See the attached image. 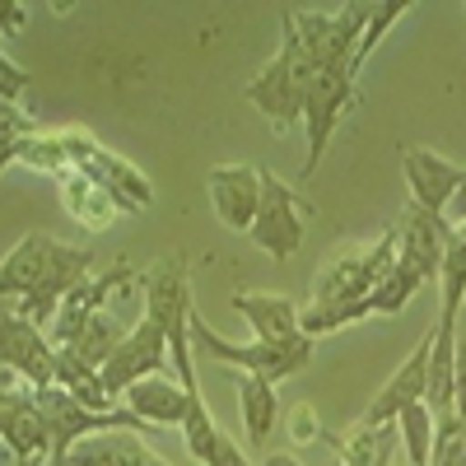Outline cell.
I'll return each mask as SVG.
<instances>
[{"instance_id":"cell-9","label":"cell","mask_w":466,"mask_h":466,"mask_svg":"<svg viewBox=\"0 0 466 466\" xmlns=\"http://www.w3.org/2000/svg\"><path fill=\"white\" fill-rule=\"evenodd\" d=\"M61 145H66V173H85V177H94L98 187L112 191L122 210H145V206L154 201L149 177H145L140 168H131L127 159L107 154L89 131H61Z\"/></svg>"},{"instance_id":"cell-14","label":"cell","mask_w":466,"mask_h":466,"mask_svg":"<svg viewBox=\"0 0 466 466\" xmlns=\"http://www.w3.org/2000/svg\"><path fill=\"white\" fill-rule=\"evenodd\" d=\"M206 191H210L219 224L233 233H248L257 219V206H261V168L257 164H215L206 173Z\"/></svg>"},{"instance_id":"cell-32","label":"cell","mask_w":466,"mask_h":466,"mask_svg":"<svg viewBox=\"0 0 466 466\" xmlns=\"http://www.w3.org/2000/svg\"><path fill=\"white\" fill-rule=\"evenodd\" d=\"M131 466H173V461H164L159 452H154V448L140 439V443H136V452H131Z\"/></svg>"},{"instance_id":"cell-36","label":"cell","mask_w":466,"mask_h":466,"mask_svg":"<svg viewBox=\"0 0 466 466\" xmlns=\"http://www.w3.org/2000/svg\"><path fill=\"white\" fill-rule=\"evenodd\" d=\"M378 466H397V461H392V457H387V461H378Z\"/></svg>"},{"instance_id":"cell-20","label":"cell","mask_w":466,"mask_h":466,"mask_svg":"<svg viewBox=\"0 0 466 466\" xmlns=\"http://www.w3.org/2000/svg\"><path fill=\"white\" fill-rule=\"evenodd\" d=\"M61 201H66V210L80 219V224H89L94 233H103L116 215H127L122 206H116V197L107 187H98L94 177H85V173H61Z\"/></svg>"},{"instance_id":"cell-27","label":"cell","mask_w":466,"mask_h":466,"mask_svg":"<svg viewBox=\"0 0 466 466\" xmlns=\"http://www.w3.org/2000/svg\"><path fill=\"white\" fill-rule=\"evenodd\" d=\"M452 369H457V420H466V303L457 313V345H452Z\"/></svg>"},{"instance_id":"cell-17","label":"cell","mask_w":466,"mask_h":466,"mask_svg":"<svg viewBox=\"0 0 466 466\" xmlns=\"http://www.w3.org/2000/svg\"><path fill=\"white\" fill-rule=\"evenodd\" d=\"M233 313L252 327V340H289V336H299L303 308L270 289H238L233 294Z\"/></svg>"},{"instance_id":"cell-18","label":"cell","mask_w":466,"mask_h":466,"mask_svg":"<svg viewBox=\"0 0 466 466\" xmlns=\"http://www.w3.org/2000/svg\"><path fill=\"white\" fill-rule=\"evenodd\" d=\"M127 410L140 415L149 430H159V424H177L187 420V392L182 382L168 378V373H154V378H140L131 392H127Z\"/></svg>"},{"instance_id":"cell-30","label":"cell","mask_w":466,"mask_h":466,"mask_svg":"<svg viewBox=\"0 0 466 466\" xmlns=\"http://www.w3.org/2000/svg\"><path fill=\"white\" fill-rule=\"evenodd\" d=\"M443 219H448V224H466V168H461V177H457V191H452Z\"/></svg>"},{"instance_id":"cell-11","label":"cell","mask_w":466,"mask_h":466,"mask_svg":"<svg viewBox=\"0 0 466 466\" xmlns=\"http://www.w3.org/2000/svg\"><path fill=\"white\" fill-rule=\"evenodd\" d=\"M397 233V270L410 285H439V266H443V248L452 224L443 215H430L420 206H406L401 219L392 224Z\"/></svg>"},{"instance_id":"cell-15","label":"cell","mask_w":466,"mask_h":466,"mask_svg":"<svg viewBox=\"0 0 466 466\" xmlns=\"http://www.w3.org/2000/svg\"><path fill=\"white\" fill-rule=\"evenodd\" d=\"M430 345H434V331H424L420 345L406 355V364L387 378V387L369 401V410L360 415L364 424H373V430H387V424H397V415L415 401H424V378H430Z\"/></svg>"},{"instance_id":"cell-24","label":"cell","mask_w":466,"mask_h":466,"mask_svg":"<svg viewBox=\"0 0 466 466\" xmlns=\"http://www.w3.org/2000/svg\"><path fill=\"white\" fill-rule=\"evenodd\" d=\"M397 434H401V452H406V466H430V443H434V420L424 410V401L406 406L397 415Z\"/></svg>"},{"instance_id":"cell-1","label":"cell","mask_w":466,"mask_h":466,"mask_svg":"<svg viewBox=\"0 0 466 466\" xmlns=\"http://www.w3.org/2000/svg\"><path fill=\"white\" fill-rule=\"evenodd\" d=\"M94 276V252L61 243L52 233H24L0 261V299L33 327H52L61 299Z\"/></svg>"},{"instance_id":"cell-25","label":"cell","mask_w":466,"mask_h":466,"mask_svg":"<svg viewBox=\"0 0 466 466\" xmlns=\"http://www.w3.org/2000/svg\"><path fill=\"white\" fill-rule=\"evenodd\" d=\"M401 15H410V0H378V5H369V24H364V37H360V52H355V75L369 66L373 47L387 37V28H392Z\"/></svg>"},{"instance_id":"cell-21","label":"cell","mask_w":466,"mask_h":466,"mask_svg":"<svg viewBox=\"0 0 466 466\" xmlns=\"http://www.w3.org/2000/svg\"><path fill=\"white\" fill-rule=\"evenodd\" d=\"M233 378H238V401H243V430L252 443H266L270 430H276L280 420V397H276V382L266 378H252V373H238L233 369Z\"/></svg>"},{"instance_id":"cell-10","label":"cell","mask_w":466,"mask_h":466,"mask_svg":"<svg viewBox=\"0 0 466 466\" xmlns=\"http://www.w3.org/2000/svg\"><path fill=\"white\" fill-rule=\"evenodd\" d=\"M131 289H140V270H136L131 261H116V266H107V270H103V276H89L85 285H75V289L61 299L56 318H52V327H47L52 350H56V345H66L70 336H80L98 313H107V303H112L116 294L127 299Z\"/></svg>"},{"instance_id":"cell-4","label":"cell","mask_w":466,"mask_h":466,"mask_svg":"<svg viewBox=\"0 0 466 466\" xmlns=\"http://www.w3.org/2000/svg\"><path fill=\"white\" fill-rule=\"evenodd\" d=\"M37 397V410H43L47 420V439H52V452H47V466H66V452L75 443H85L94 434H149V424L140 415H131L127 406L122 410H85L80 401H75L66 387H33Z\"/></svg>"},{"instance_id":"cell-35","label":"cell","mask_w":466,"mask_h":466,"mask_svg":"<svg viewBox=\"0 0 466 466\" xmlns=\"http://www.w3.org/2000/svg\"><path fill=\"white\" fill-rule=\"evenodd\" d=\"M10 313H15V303H5V299H0V322H5Z\"/></svg>"},{"instance_id":"cell-7","label":"cell","mask_w":466,"mask_h":466,"mask_svg":"<svg viewBox=\"0 0 466 466\" xmlns=\"http://www.w3.org/2000/svg\"><path fill=\"white\" fill-rule=\"evenodd\" d=\"M360 103V80L350 70L336 66H308L303 85V131H308V154H303V177L322 164V154L340 127V116H350Z\"/></svg>"},{"instance_id":"cell-3","label":"cell","mask_w":466,"mask_h":466,"mask_svg":"<svg viewBox=\"0 0 466 466\" xmlns=\"http://www.w3.org/2000/svg\"><path fill=\"white\" fill-rule=\"evenodd\" d=\"M397 270V233L382 228V238L364 243V248H340L313 280V299L322 308H345V303H364L369 318L373 313V289Z\"/></svg>"},{"instance_id":"cell-19","label":"cell","mask_w":466,"mask_h":466,"mask_svg":"<svg viewBox=\"0 0 466 466\" xmlns=\"http://www.w3.org/2000/svg\"><path fill=\"white\" fill-rule=\"evenodd\" d=\"M322 443L336 452V466H378L401 448V434H397V424L373 430V424L355 420L345 434H322Z\"/></svg>"},{"instance_id":"cell-2","label":"cell","mask_w":466,"mask_h":466,"mask_svg":"<svg viewBox=\"0 0 466 466\" xmlns=\"http://www.w3.org/2000/svg\"><path fill=\"white\" fill-rule=\"evenodd\" d=\"M145 318L159 322L164 340H168V364L182 382L187 397H201V382H197V364H191V285H187V257L168 252L159 257L145 276Z\"/></svg>"},{"instance_id":"cell-29","label":"cell","mask_w":466,"mask_h":466,"mask_svg":"<svg viewBox=\"0 0 466 466\" xmlns=\"http://www.w3.org/2000/svg\"><path fill=\"white\" fill-rule=\"evenodd\" d=\"M28 24V5L24 0H0V33H19Z\"/></svg>"},{"instance_id":"cell-12","label":"cell","mask_w":466,"mask_h":466,"mask_svg":"<svg viewBox=\"0 0 466 466\" xmlns=\"http://www.w3.org/2000/svg\"><path fill=\"white\" fill-rule=\"evenodd\" d=\"M164 364H168V340H164L159 322L140 318V322L127 331V340L112 350V360L103 364L98 378H103V387H107V397L122 406V397L131 392V387H136L140 378L164 373Z\"/></svg>"},{"instance_id":"cell-16","label":"cell","mask_w":466,"mask_h":466,"mask_svg":"<svg viewBox=\"0 0 466 466\" xmlns=\"http://www.w3.org/2000/svg\"><path fill=\"white\" fill-rule=\"evenodd\" d=\"M401 173L410 187V206L430 210V215H448V201H452L457 177H461L457 164H448L434 149H401Z\"/></svg>"},{"instance_id":"cell-6","label":"cell","mask_w":466,"mask_h":466,"mask_svg":"<svg viewBox=\"0 0 466 466\" xmlns=\"http://www.w3.org/2000/svg\"><path fill=\"white\" fill-rule=\"evenodd\" d=\"M303 85H308V56L299 47V37L285 28L280 52L252 75L243 94L276 131H289V127L303 122Z\"/></svg>"},{"instance_id":"cell-13","label":"cell","mask_w":466,"mask_h":466,"mask_svg":"<svg viewBox=\"0 0 466 466\" xmlns=\"http://www.w3.org/2000/svg\"><path fill=\"white\" fill-rule=\"evenodd\" d=\"M0 369H10L28 387H52L56 382V350L43 327H33L28 318L10 313L0 322Z\"/></svg>"},{"instance_id":"cell-33","label":"cell","mask_w":466,"mask_h":466,"mask_svg":"<svg viewBox=\"0 0 466 466\" xmlns=\"http://www.w3.org/2000/svg\"><path fill=\"white\" fill-rule=\"evenodd\" d=\"M19 149H24V140H19V136H0V173H5V168L19 159Z\"/></svg>"},{"instance_id":"cell-26","label":"cell","mask_w":466,"mask_h":466,"mask_svg":"<svg viewBox=\"0 0 466 466\" xmlns=\"http://www.w3.org/2000/svg\"><path fill=\"white\" fill-rule=\"evenodd\" d=\"M322 434H327V430H322L318 410H313V406L303 401V406H299V410L289 415V439H294L299 448H308V443H322Z\"/></svg>"},{"instance_id":"cell-8","label":"cell","mask_w":466,"mask_h":466,"mask_svg":"<svg viewBox=\"0 0 466 466\" xmlns=\"http://www.w3.org/2000/svg\"><path fill=\"white\" fill-rule=\"evenodd\" d=\"M303 215H313V206H308L299 191L276 177L270 168H261V206H257V219H252V243L276 257V261H289L299 248H303Z\"/></svg>"},{"instance_id":"cell-5","label":"cell","mask_w":466,"mask_h":466,"mask_svg":"<svg viewBox=\"0 0 466 466\" xmlns=\"http://www.w3.org/2000/svg\"><path fill=\"white\" fill-rule=\"evenodd\" d=\"M191 340H197L210 360L238 369V373H252V378H266V382H285L294 378L308 360H313V340H308L303 331L289 336V340H248V345H233L224 340L197 308H191Z\"/></svg>"},{"instance_id":"cell-28","label":"cell","mask_w":466,"mask_h":466,"mask_svg":"<svg viewBox=\"0 0 466 466\" xmlns=\"http://www.w3.org/2000/svg\"><path fill=\"white\" fill-rule=\"evenodd\" d=\"M28 85H33V75H28L24 66H15L5 52H0V98H5V103H19Z\"/></svg>"},{"instance_id":"cell-22","label":"cell","mask_w":466,"mask_h":466,"mask_svg":"<svg viewBox=\"0 0 466 466\" xmlns=\"http://www.w3.org/2000/svg\"><path fill=\"white\" fill-rule=\"evenodd\" d=\"M461 303H466V224H452L443 266H439V313L457 318Z\"/></svg>"},{"instance_id":"cell-23","label":"cell","mask_w":466,"mask_h":466,"mask_svg":"<svg viewBox=\"0 0 466 466\" xmlns=\"http://www.w3.org/2000/svg\"><path fill=\"white\" fill-rule=\"evenodd\" d=\"M140 434H94L66 452V466H131Z\"/></svg>"},{"instance_id":"cell-31","label":"cell","mask_w":466,"mask_h":466,"mask_svg":"<svg viewBox=\"0 0 466 466\" xmlns=\"http://www.w3.org/2000/svg\"><path fill=\"white\" fill-rule=\"evenodd\" d=\"M215 466H252V461L243 457L238 443H233V434H224V443H219V452H215Z\"/></svg>"},{"instance_id":"cell-34","label":"cell","mask_w":466,"mask_h":466,"mask_svg":"<svg viewBox=\"0 0 466 466\" xmlns=\"http://www.w3.org/2000/svg\"><path fill=\"white\" fill-rule=\"evenodd\" d=\"M261 466H303L294 452H270V457H261Z\"/></svg>"}]
</instances>
